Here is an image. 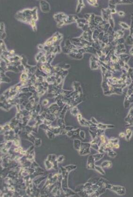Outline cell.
Listing matches in <instances>:
<instances>
[{
    "instance_id": "obj_3",
    "label": "cell",
    "mask_w": 133,
    "mask_h": 197,
    "mask_svg": "<svg viewBox=\"0 0 133 197\" xmlns=\"http://www.w3.org/2000/svg\"><path fill=\"white\" fill-rule=\"evenodd\" d=\"M120 137H123L125 136V134H124L123 133H121L120 134Z\"/></svg>"
},
{
    "instance_id": "obj_2",
    "label": "cell",
    "mask_w": 133,
    "mask_h": 197,
    "mask_svg": "<svg viewBox=\"0 0 133 197\" xmlns=\"http://www.w3.org/2000/svg\"><path fill=\"white\" fill-rule=\"evenodd\" d=\"M102 167H107V168H110L112 166V163L109 161H105L103 162L102 164Z\"/></svg>"
},
{
    "instance_id": "obj_1",
    "label": "cell",
    "mask_w": 133,
    "mask_h": 197,
    "mask_svg": "<svg viewBox=\"0 0 133 197\" xmlns=\"http://www.w3.org/2000/svg\"><path fill=\"white\" fill-rule=\"evenodd\" d=\"M111 190L117 193L119 195H124L126 193V190L124 187L120 186H114V185H110V187L108 188Z\"/></svg>"
}]
</instances>
